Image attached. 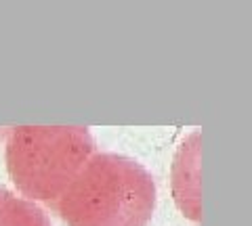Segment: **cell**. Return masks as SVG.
Returning a JSON list of instances; mask_svg holds the SVG:
<instances>
[{
  "mask_svg": "<svg viewBox=\"0 0 252 226\" xmlns=\"http://www.w3.org/2000/svg\"><path fill=\"white\" fill-rule=\"evenodd\" d=\"M0 226H51V222L34 201L0 186Z\"/></svg>",
  "mask_w": 252,
  "mask_h": 226,
  "instance_id": "277c9868",
  "label": "cell"
},
{
  "mask_svg": "<svg viewBox=\"0 0 252 226\" xmlns=\"http://www.w3.org/2000/svg\"><path fill=\"white\" fill-rule=\"evenodd\" d=\"M172 195L189 220L200 222V132H191L172 163Z\"/></svg>",
  "mask_w": 252,
  "mask_h": 226,
  "instance_id": "3957f363",
  "label": "cell"
},
{
  "mask_svg": "<svg viewBox=\"0 0 252 226\" xmlns=\"http://www.w3.org/2000/svg\"><path fill=\"white\" fill-rule=\"evenodd\" d=\"M53 205L67 226H145L156 207V182L135 159L93 153Z\"/></svg>",
  "mask_w": 252,
  "mask_h": 226,
  "instance_id": "6da1fadb",
  "label": "cell"
},
{
  "mask_svg": "<svg viewBox=\"0 0 252 226\" xmlns=\"http://www.w3.org/2000/svg\"><path fill=\"white\" fill-rule=\"evenodd\" d=\"M93 153L82 126H17L6 138V170L26 197L55 203Z\"/></svg>",
  "mask_w": 252,
  "mask_h": 226,
  "instance_id": "7a4b0ae2",
  "label": "cell"
}]
</instances>
